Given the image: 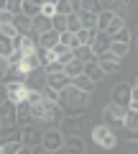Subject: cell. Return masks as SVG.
<instances>
[{
	"instance_id": "1",
	"label": "cell",
	"mask_w": 138,
	"mask_h": 154,
	"mask_svg": "<svg viewBox=\"0 0 138 154\" xmlns=\"http://www.w3.org/2000/svg\"><path fill=\"white\" fill-rule=\"evenodd\" d=\"M56 103L61 105L64 116H74V113H84L92 103V93H84V90L74 88V85H66L64 90H59V98Z\"/></svg>"
},
{
	"instance_id": "2",
	"label": "cell",
	"mask_w": 138,
	"mask_h": 154,
	"mask_svg": "<svg viewBox=\"0 0 138 154\" xmlns=\"http://www.w3.org/2000/svg\"><path fill=\"white\" fill-rule=\"evenodd\" d=\"M61 116H64V110H61V105L56 103V100H39L36 105H31V118L36 126L41 128H54L61 123Z\"/></svg>"
},
{
	"instance_id": "3",
	"label": "cell",
	"mask_w": 138,
	"mask_h": 154,
	"mask_svg": "<svg viewBox=\"0 0 138 154\" xmlns=\"http://www.w3.org/2000/svg\"><path fill=\"white\" fill-rule=\"evenodd\" d=\"M92 139H95V144H97L100 149H105V152L115 149V144H118L115 128L105 126V123H100V126H95V128H92Z\"/></svg>"
},
{
	"instance_id": "4",
	"label": "cell",
	"mask_w": 138,
	"mask_h": 154,
	"mask_svg": "<svg viewBox=\"0 0 138 154\" xmlns=\"http://www.w3.org/2000/svg\"><path fill=\"white\" fill-rule=\"evenodd\" d=\"M125 113H128L125 105L110 103V105L105 108V113H102V123L110 126V128H125V126H123V123H125Z\"/></svg>"
},
{
	"instance_id": "5",
	"label": "cell",
	"mask_w": 138,
	"mask_h": 154,
	"mask_svg": "<svg viewBox=\"0 0 138 154\" xmlns=\"http://www.w3.org/2000/svg\"><path fill=\"white\" fill-rule=\"evenodd\" d=\"M59 128L64 134H82L84 128H90V123H87V116L84 113H74V116H61Z\"/></svg>"
},
{
	"instance_id": "6",
	"label": "cell",
	"mask_w": 138,
	"mask_h": 154,
	"mask_svg": "<svg viewBox=\"0 0 138 154\" xmlns=\"http://www.w3.org/2000/svg\"><path fill=\"white\" fill-rule=\"evenodd\" d=\"M41 146H44V152H61V146H64V131H59V126L44 128Z\"/></svg>"
},
{
	"instance_id": "7",
	"label": "cell",
	"mask_w": 138,
	"mask_h": 154,
	"mask_svg": "<svg viewBox=\"0 0 138 154\" xmlns=\"http://www.w3.org/2000/svg\"><path fill=\"white\" fill-rule=\"evenodd\" d=\"M41 136H44V128L36 126V123H26V126H21V141H23V146H39Z\"/></svg>"
},
{
	"instance_id": "8",
	"label": "cell",
	"mask_w": 138,
	"mask_h": 154,
	"mask_svg": "<svg viewBox=\"0 0 138 154\" xmlns=\"http://www.w3.org/2000/svg\"><path fill=\"white\" fill-rule=\"evenodd\" d=\"M10 126H18V108L16 103L5 100L0 105V128H10Z\"/></svg>"
},
{
	"instance_id": "9",
	"label": "cell",
	"mask_w": 138,
	"mask_h": 154,
	"mask_svg": "<svg viewBox=\"0 0 138 154\" xmlns=\"http://www.w3.org/2000/svg\"><path fill=\"white\" fill-rule=\"evenodd\" d=\"M26 88L28 90H44V85H46V72H44V67H36V69H31L26 75Z\"/></svg>"
},
{
	"instance_id": "10",
	"label": "cell",
	"mask_w": 138,
	"mask_h": 154,
	"mask_svg": "<svg viewBox=\"0 0 138 154\" xmlns=\"http://www.w3.org/2000/svg\"><path fill=\"white\" fill-rule=\"evenodd\" d=\"M46 85L59 93V90H64L66 85H72V77L66 75L64 69H61V72H49V75H46Z\"/></svg>"
},
{
	"instance_id": "11",
	"label": "cell",
	"mask_w": 138,
	"mask_h": 154,
	"mask_svg": "<svg viewBox=\"0 0 138 154\" xmlns=\"http://www.w3.org/2000/svg\"><path fill=\"white\" fill-rule=\"evenodd\" d=\"M110 44H113V38H110V33L107 31H102V28H97V31H95V38H92V51L95 54H100V51H107L110 49Z\"/></svg>"
},
{
	"instance_id": "12",
	"label": "cell",
	"mask_w": 138,
	"mask_h": 154,
	"mask_svg": "<svg viewBox=\"0 0 138 154\" xmlns=\"http://www.w3.org/2000/svg\"><path fill=\"white\" fill-rule=\"evenodd\" d=\"M61 152H87L82 134H64V146Z\"/></svg>"
},
{
	"instance_id": "13",
	"label": "cell",
	"mask_w": 138,
	"mask_h": 154,
	"mask_svg": "<svg viewBox=\"0 0 138 154\" xmlns=\"http://www.w3.org/2000/svg\"><path fill=\"white\" fill-rule=\"evenodd\" d=\"M131 88L133 85H128V82H118L115 88H113V103L128 108V103H131Z\"/></svg>"
},
{
	"instance_id": "14",
	"label": "cell",
	"mask_w": 138,
	"mask_h": 154,
	"mask_svg": "<svg viewBox=\"0 0 138 154\" xmlns=\"http://www.w3.org/2000/svg\"><path fill=\"white\" fill-rule=\"evenodd\" d=\"M5 88H8V100L10 103H21V100H26V93H28V88H26V82H5Z\"/></svg>"
},
{
	"instance_id": "15",
	"label": "cell",
	"mask_w": 138,
	"mask_h": 154,
	"mask_svg": "<svg viewBox=\"0 0 138 154\" xmlns=\"http://www.w3.org/2000/svg\"><path fill=\"white\" fill-rule=\"evenodd\" d=\"M13 26H16L18 33H31L33 31V18L23 16V13H16V16H13Z\"/></svg>"
},
{
	"instance_id": "16",
	"label": "cell",
	"mask_w": 138,
	"mask_h": 154,
	"mask_svg": "<svg viewBox=\"0 0 138 154\" xmlns=\"http://www.w3.org/2000/svg\"><path fill=\"white\" fill-rule=\"evenodd\" d=\"M39 46H44V49H54L56 44H59V31H44V33H39V41H36Z\"/></svg>"
},
{
	"instance_id": "17",
	"label": "cell",
	"mask_w": 138,
	"mask_h": 154,
	"mask_svg": "<svg viewBox=\"0 0 138 154\" xmlns=\"http://www.w3.org/2000/svg\"><path fill=\"white\" fill-rule=\"evenodd\" d=\"M77 16H79L82 28H97V11H84V8H79Z\"/></svg>"
},
{
	"instance_id": "18",
	"label": "cell",
	"mask_w": 138,
	"mask_h": 154,
	"mask_svg": "<svg viewBox=\"0 0 138 154\" xmlns=\"http://www.w3.org/2000/svg\"><path fill=\"white\" fill-rule=\"evenodd\" d=\"M84 75H87L90 80H95V82H102V80H105V72H102V67L95 59H90L87 64H84Z\"/></svg>"
},
{
	"instance_id": "19",
	"label": "cell",
	"mask_w": 138,
	"mask_h": 154,
	"mask_svg": "<svg viewBox=\"0 0 138 154\" xmlns=\"http://www.w3.org/2000/svg\"><path fill=\"white\" fill-rule=\"evenodd\" d=\"M16 108H18V126L33 123V118H31V103H28V100H21V103H16Z\"/></svg>"
},
{
	"instance_id": "20",
	"label": "cell",
	"mask_w": 138,
	"mask_h": 154,
	"mask_svg": "<svg viewBox=\"0 0 138 154\" xmlns=\"http://www.w3.org/2000/svg\"><path fill=\"white\" fill-rule=\"evenodd\" d=\"M72 85L74 88H79V90H84V93H92L95 88H97V82H95V80H90L87 75H77V77H72Z\"/></svg>"
},
{
	"instance_id": "21",
	"label": "cell",
	"mask_w": 138,
	"mask_h": 154,
	"mask_svg": "<svg viewBox=\"0 0 138 154\" xmlns=\"http://www.w3.org/2000/svg\"><path fill=\"white\" fill-rule=\"evenodd\" d=\"M72 54H74V59L84 62V64H87L90 59H95V51H92V46H87V44H77V46L72 49Z\"/></svg>"
},
{
	"instance_id": "22",
	"label": "cell",
	"mask_w": 138,
	"mask_h": 154,
	"mask_svg": "<svg viewBox=\"0 0 138 154\" xmlns=\"http://www.w3.org/2000/svg\"><path fill=\"white\" fill-rule=\"evenodd\" d=\"M21 13L23 16H39L41 13V0H23L21 3Z\"/></svg>"
},
{
	"instance_id": "23",
	"label": "cell",
	"mask_w": 138,
	"mask_h": 154,
	"mask_svg": "<svg viewBox=\"0 0 138 154\" xmlns=\"http://www.w3.org/2000/svg\"><path fill=\"white\" fill-rule=\"evenodd\" d=\"M33 31L36 33H44V31H51V18L39 13V16H33Z\"/></svg>"
},
{
	"instance_id": "24",
	"label": "cell",
	"mask_w": 138,
	"mask_h": 154,
	"mask_svg": "<svg viewBox=\"0 0 138 154\" xmlns=\"http://www.w3.org/2000/svg\"><path fill=\"white\" fill-rule=\"evenodd\" d=\"M110 11L115 13V16L125 18L128 13H131V0H113V3H110Z\"/></svg>"
},
{
	"instance_id": "25",
	"label": "cell",
	"mask_w": 138,
	"mask_h": 154,
	"mask_svg": "<svg viewBox=\"0 0 138 154\" xmlns=\"http://www.w3.org/2000/svg\"><path fill=\"white\" fill-rule=\"evenodd\" d=\"M64 72H66L69 77L82 75V72H84V62H79V59H74V57H72V59H69V62L64 64Z\"/></svg>"
},
{
	"instance_id": "26",
	"label": "cell",
	"mask_w": 138,
	"mask_h": 154,
	"mask_svg": "<svg viewBox=\"0 0 138 154\" xmlns=\"http://www.w3.org/2000/svg\"><path fill=\"white\" fill-rule=\"evenodd\" d=\"M97 62V59H95ZM100 67H102V72H105V77L107 75H115L118 69H120V59H102V62H97Z\"/></svg>"
},
{
	"instance_id": "27",
	"label": "cell",
	"mask_w": 138,
	"mask_h": 154,
	"mask_svg": "<svg viewBox=\"0 0 138 154\" xmlns=\"http://www.w3.org/2000/svg\"><path fill=\"white\" fill-rule=\"evenodd\" d=\"M95 31H97V28H79L77 33H74V38H77L79 44H92V38H95Z\"/></svg>"
},
{
	"instance_id": "28",
	"label": "cell",
	"mask_w": 138,
	"mask_h": 154,
	"mask_svg": "<svg viewBox=\"0 0 138 154\" xmlns=\"http://www.w3.org/2000/svg\"><path fill=\"white\" fill-rule=\"evenodd\" d=\"M123 26H125V18H120V16H113V18H110V23H107V26L102 28V31H107V33L113 36V33H115V31H120Z\"/></svg>"
},
{
	"instance_id": "29",
	"label": "cell",
	"mask_w": 138,
	"mask_h": 154,
	"mask_svg": "<svg viewBox=\"0 0 138 154\" xmlns=\"http://www.w3.org/2000/svg\"><path fill=\"white\" fill-rule=\"evenodd\" d=\"M21 149H23V141H21V139H16V141L3 144V146H0V152H3V154H21Z\"/></svg>"
},
{
	"instance_id": "30",
	"label": "cell",
	"mask_w": 138,
	"mask_h": 154,
	"mask_svg": "<svg viewBox=\"0 0 138 154\" xmlns=\"http://www.w3.org/2000/svg\"><path fill=\"white\" fill-rule=\"evenodd\" d=\"M79 28H82V23H79V16H77V11H72L69 16H66V31L77 33Z\"/></svg>"
},
{
	"instance_id": "31",
	"label": "cell",
	"mask_w": 138,
	"mask_h": 154,
	"mask_svg": "<svg viewBox=\"0 0 138 154\" xmlns=\"http://www.w3.org/2000/svg\"><path fill=\"white\" fill-rule=\"evenodd\" d=\"M110 38H113V41H120V44H131V41H133V33L128 31L125 26H123L120 31H115V33H113Z\"/></svg>"
},
{
	"instance_id": "32",
	"label": "cell",
	"mask_w": 138,
	"mask_h": 154,
	"mask_svg": "<svg viewBox=\"0 0 138 154\" xmlns=\"http://www.w3.org/2000/svg\"><path fill=\"white\" fill-rule=\"evenodd\" d=\"M51 28H54V31H66V16H61V13H54V16H51Z\"/></svg>"
},
{
	"instance_id": "33",
	"label": "cell",
	"mask_w": 138,
	"mask_h": 154,
	"mask_svg": "<svg viewBox=\"0 0 138 154\" xmlns=\"http://www.w3.org/2000/svg\"><path fill=\"white\" fill-rule=\"evenodd\" d=\"M125 128H138V108H128L125 113V123H123Z\"/></svg>"
},
{
	"instance_id": "34",
	"label": "cell",
	"mask_w": 138,
	"mask_h": 154,
	"mask_svg": "<svg viewBox=\"0 0 138 154\" xmlns=\"http://www.w3.org/2000/svg\"><path fill=\"white\" fill-rule=\"evenodd\" d=\"M110 51H113V54H118V57L123 59V57L131 51V44H120V41H113V44H110Z\"/></svg>"
},
{
	"instance_id": "35",
	"label": "cell",
	"mask_w": 138,
	"mask_h": 154,
	"mask_svg": "<svg viewBox=\"0 0 138 154\" xmlns=\"http://www.w3.org/2000/svg\"><path fill=\"white\" fill-rule=\"evenodd\" d=\"M10 51H13V38H8V36L0 33V54H3V57H10Z\"/></svg>"
},
{
	"instance_id": "36",
	"label": "cell",
	"mask_w": 138,
	"mask_h": 154,
	"mask_svg": "<svg viewBox=\"0 0 138 154\" xmlns=\"http://www.w3.org/2000/svg\"><path fill=\"white\" fill-rule=\"evenodd\" d=\"M54 5H56V13H61V16H69V13L74 11V8H72V3H69V0H56Z\"/></svg>"
},
{
	"instance_id": "37",
	"label": "cell",
	"mask_w": 138,
	"mask_h": 154,
	"mask_svg": "<svg viewBox=\"0 0 138 154\" xmlns=\"http://www.w3.org/2000/svg\"><path fill=\"white\" fill-rule=\"evenodd\" d=\"M0 33H3V36H8V38L18 36V31H16V26H13V23H0Z\"/></svg>"
},
{
	"instance_id": "38",
	"label": "cell",
	"mask_w": 138,
	"mask_h": 154,
	"mask_svg": "<svg viewBox=\"0 0 138 154\" xmlns=\"http://www.w3.org/2000/svg\"><path fill=\"white\" fill-rule=\"evenodd\" d=\"M26 100H28L31 105H36L39 100H44V93H41V90H28V93H26Z\"/></svg>"
},
{
	"instance_id": "39",
	"label": "cell",
	"mask_w": 138,
	"mask_h": 154,
	"mask_svg": "<svg viewBox=\"0 0 138 154\" xmlns=\"http://www.w3.org/2000/svg\"><path fill=\"white\" fill-rule=\"evenodd\" d=\"M8 67H10L8 57H3V54H0V80H5V75H8Z\"/></svg>"
},
{
	"instance_id": "40",
	"label": "cell",
	"mask_w": 138,
	"mask_h": 154,
	"mask_svg": "<svg viewBox=\"0 0 138 154\" xmlns=\"http://www.w3.org/2000/svg\"><path fill=\"white\" fill-rule=\"evenodd\" d=\"M41 13H44V16H54V13H56V5H54V3H41Z\"/></svg>"
},
{
	"instance_id": "41",
	"label": "cell",
	"mask_w": 138,
	"mask_h": 154,
	"mask_svg": "<svg viewBox=\"0 0 138 154\" xmlns=\"http://www.w3.org/2000/svg\"><path fill=\"white\" fill-rule=\"evenodd\" d=\"M128 108H138V85L131 88V103H128Z\"/></svg>"
},
{
	"instance_id": "42",
	"label": "cell",
	"mask_w": 138,
	"mask_h": 154,
	"mask_svg": "<svg viewBox=\"0 0 138 154\" xmlns=\"http://www.w3.org/2000/svg\"><path fill=\"white\" fill-rule=\"evenodd\" d=\"M79 8H84V11H97V13H100L97 0H82V5H79Z\"/></svg>"
},
{
	"instance_id": "43",
	"label": "cell",
	"mask_w": 138,
	"mask_h": 154,
	"mask_svg": "<svg viewBox=\"0 0 138 154\" xmlns=\"http://www.w3.org/2000/svg\"><path fill=\"white\" fill-rule=\"evenodd\" d=\"M21 3H23V0H8V11H10L13 16H16V13H21Z\"/></svg>"
},
{
	"instance_id": "44",
	"label": "cell",
	"mask_w": 138,
	"mask_h": 154,
	"mask_svg": "<svg viewBox=\"0 0 138 154\" xmlns=\"http://www.w3.org/2000/svg\"><path fill=\"white\" fill-rule=\"evenodd\" d=\"M0 23H13V13L10 11H0Z\"/></svg>"
},
{
	"instance_id": "45",
	"label": "cell",
	"mask_w": 138,
	"mask_h": 154,
	"mask_svg": "<svg viewBox=\"0 0 138 154\" xmlns=\"http://www.w3.org/2000/svg\"><path fill=\"white\" fill-rule=\"evenodd\" d=\"M5 100H8V88H5V82L0 80V105L5 103Z\"/></svg>"
},
{
	"instance_id": "46",
	"label": "cell",
	"mask_w": 138,
	"mask_h": 154,
	"mask_svg": "<svg viewBox=\"0 0 138 154\" xmlns=\"http://www.w3.org/2000/svg\"><path fill=\"white\" fill-rule=\"evenodd\" d=\"M110 3H113V0H97V5H100V11H102V8H110Z\"/></svg>"
},
{
	"instance_id": "47",
	"label": "cell",
	"mask_w": 138,
	"mask_h": 154,
	"mask_svg": "<svg viewBox=\"0 0 138 154\" xmlns=\"http://www.w3.org/2000/svg\"><path fill=\"white\" fill-rule=\"evenodd\" d=\"M69 3H72V8H74V11H79V5H82V0H69Z\"/></svg>"
},
{
	"instance_id": "48",
	"label": "cell",
	"mask_w": 138,
	"mask_h": 154,
	"mask_svg": "<svg viewBox=\"0 0 138 154\" xmlns=\"http://www.w3.org/2000/svg\"><path fill=\"white\" fill-rule=\"evenodd\" d=\"M44 3H56V0H44Z\"/></svg>"
},
{
	"instance_id": "49",
	"label": "cell",
	"mask_w": 138,
	"mask_h": 154,
	"mask_svg": "<svg viewBox=\"0 0 138 154\" xmlns=\"http://www.w3.org/2000/svg\"><path fill=\"white\" fill-rule=\"evenodd\" d=\"M136 85H138V80H136Z\"/></svg>"
}]
</instances>
